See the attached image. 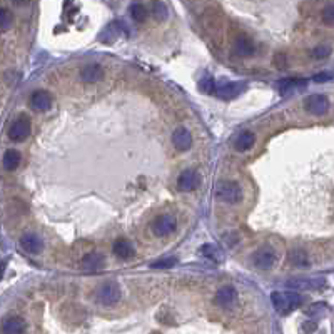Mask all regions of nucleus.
Masks as SVG:
<instances>
[{
	"label": "nucleus",
	"mask_w": 334,
	"mask_h": 334,
	"mask_svg": "<svg viewBox=\"0 0 334 334\" xmlns=\"http://www.w3.org/2000/svg\"><path fill=\"white\" fill-rule=\"evenodd\" d=\"M272 304L276 307V311L279 314H289L291 311H294L298 306L302 304V298L299 294H294V292H272L271 294Z\"/></svg>",
	"instance_id": "nucleus-1"
},
{
	"label": "nucleus",
	"mask_w": 334,
	"mask_h": 334,
	"mask_svg": "<svg viewBox=\"0 0 334 334\" xmlns=\"http://www.w3.org/2000/svg\"><path fill=\"white\" fill-rule=\"evenodd\" d=\"M216 197L227 204H236L242 199V189L232 181H221L216 186Z\"/></svg>",
	"instance_id": "nucleus-2"
},
{
	"label": "nucleus",
	"mask_w": 334,
	"mask_h": 334,
	"mask_svg": "<svg viewBox=\"0 0 334 334\" xmlns=\"http://www.w3.org/2000/svg\"><path fill=\"white\" fill-rule=\"evenodd\" d=\"M121 296H122L121 287H119V284L115 281H107V283H104L102 286H99V289H97V299L104 306H114V304H117L121 301Z\"/></svg>",
	"instance_id": "nucleus-3"
},
{
	"label": "nucleus",
	"mask_w": 334,
	"mask_h": 334,
	"mask_svg": "<svg viewBox=\"0 0 334 334\" xmlns=\"http://www.w3.org/2000/svg\"><path fill=\"white\" fill-rule=\"evenodd\" d=\"M304 107H306V111L311 115L321 117V115H324L329 111V99L326 95H322V94H313V95L306 97Z\"/></svg>",
	"instance_id": "nucleus-4"
},
{
	"label": "nucleus",
	"mask_w": 334,
	"mask_h": 334,
	"mask_svg": "<svg viewBox=\"0 0 334 334\" xmlns=\"http://www.w3.org/2000/svg\"><path fill=\"white\" fill-rule=\"evenodd\" d=\"M276 259H277L276 251H274L272 247L266 246V247H261V249H257L256 253H254L253 262H254L256 268L262 269V271H268V269H271L272 266L276 264Z\"/></svg>",
	"instance_id": "nucleus-5"
},
{
	"label": "nucleus",
	"mask_w": 334,
	"mask_h": 334,
	"mask_svg": "<svg viewBox=\"0 0 334 334\" xmlns=\"http://www.w3.org/2000/svg\"><path fill=\"white\" fill-rule=\"evenodd\" d=\"M31 134V121L27 117H18L17 121L12 122V126L9 127V139L14 142H22L29 137Z\"/></svg>",
	"instance_id": "nucleus-6"
},
{
	"label": "nucleus",
	"mask_w": 334,
	"mask_h": 334,
	"mask_svg": "<svg viewBox=\"0 0 334 334\" xmlns=\"http://www.w3.org/2000/svg\"><path fill=\"white\" fill-rule=\"evenodd\" d=\"M175 231V221L172 216H159L154 219L152 223V232L157 236V238H166V236L172 234Z\"/></svg>",
	"instance_id": "nucleus-7"
},
{
	"label": "nucleus",
	"mask_w": 334,
	"mask_h": 334,
	"mask_svg": "<svg viewBox=\"0 0 334 334\" xmlns=\"http://www.w3.org/2000/svg\"><path fill=\"white\" fill-rule=\"evenodd\" d=\"M27 322L20 316H9L0 324V334H25Z\"/></svg>",
	"instance_id": "nucleus-8"
},
{
	"label": "nucleus",
	"mask_w": 334,
	"mask_h": 334,
	"mask_svg": "<svg viewBox=\"0 0 334 334\" xmlns=\"http://www.w3.org/2000/svg\"><path fill=\"white\" fill-rule=\"evenodd\" d=\"M246 85L242 82H234V84H224V85H216V91H214V95L219 97V99L229 100V99H236L239 94L244 92Z\"/></svg>",
	"instance_id": "nucleus-9"
},
{
	"label": "nucleus",
	"mask_w": 334,
	"mask_h": 334,
	"mask_svg": "<svg viewBox=\"0 0 334 334\" xmlns=\"http://www.w3.org/2000/svg\"><path fill=\"white\" fill-rule=\"evenodd\" d=\"M172 144L179 151H189L192 145V134L186 127H177L172 134Z\"/></svg>",
	"instance_id": "nucleus-10"
},
{
	"label": "nucleus",
	"mask_w": 334,
	"mask_h": 334,
	"mask_svg": "<svg viewBox=\"0 0 334 334\" xmlns=\"http://www.w3.org/2000/svg\"><path fill=\"white\" fill-rule=\"evenodd\" d=\"M199 186H201V175L196 171L187 169V171H184L181 174V177H179V187H181V191H184V192L196 191Z\"/></svg>",
	"instance_id": "nucleus-11"
},
{
	"label": "nucleus",
	"mask_w": 334,
	"mask_h": 334,
	"mask_svg": "<svg viewBox=\"0 0 334 334\" xmlns=\"http://www.w3.org/2000/svg\"><path fill=\"white\" fill-rule=\"evenodd\" d=\"M31 107L37 112H46L52 107V97L46 91H35L31 95Z\"/></svg>",
	"instance_id": "nucleus-12"
},
{
	"label": "nucleus",
	"mask_w": 334,
	"mask_h": 334,
	"mask_svg": "<svg viewBox=\"0 0 334 334\" xmlns=\"http://www.w3.org/2000/svg\"><path fill=\"white\" fill-rule=\"evenodd\" d=\"M256 52V46L251 39L247 37H238L234 42V54L239 57H251Z\"/></svg>",
	"instance_id": "nucleus-13"
},
{
	"label": "nucleus",
	"mask_w": 334,
	"mask_h": 334,
	"mask_svg": "<svg viewBox=\"0 0 334 334\" xmlns=\"http://www.w3.org/2000/svg\"><path fill=\"white\" fill-rule=\"evenodd\" d=\"M104 77V69L99 65V64H91V65L84 67L80 70V79L87 84H94V82L102 80Z\"/></svg>",
	"instance_id": "nucleus-14"
},
{
	"label": "nucleus",
	"mask_w": 334,
	"mask_h": 334,
	"mask_svg": "<svg viewBox=\"0 0 334 334\" xmlns=\"http://www.w3.org/2000/svg\"><path fill=\"white\" fill-rule=\"evenodd\" d=\"M234 301H236V291H234V287H231V286H223L216 292V298H214V302L221 307L232 306Z\"/></svg>",
	"instance_id": "nucleus-15"
},
{
	"label": "nucleus",
	"mask_w": 334,
	"mask_h": 334,
	"mask_svg": "<svg viewBox=\"0 0 334 334\" xmlns=\"http://www.w3.org/2000/svg\"><path fill=\"white\" fill-rule=\"evenodd\" d=\"M20 246L24 251L31 254H39L42 251V241H40L39 236L35 234H24L20 238Z\"/></svg>",
	"instance_id": "nucleus-16"
},
{
	"label": "nucleus",
	"mask_w": 334,
	"mask_h": 334,
	"mask_svg": "<svg viewBox=\"0 0 334 334\" xmlns=\"http://www.w3.org/2000/svg\"><path fill=\"white\" fill-rule=\"evenodd\" d=\"M104 264H106V259H104L102 254L99 253H89L85 254L84 259H82V268L85 271H97V269H102Z\"/></svg>",
	"instance_id": "nucleus-17"
},
{
	"label": "nucleus",
	"mask_w": 334,
	"mask_h": 334,
	"mask_svg": "<svg viewBox=\"0 0 334 334\" xmlns=\"http://www.w3.org/2000/svg\"><path fill=\"white\" fill-rule=\"evenodd\" d=\"M114 254L117 256L119 259H124V261H127V259L134 257V247L132 244L129 241H124V239H119L117 242L114 244Z\"/></svg>",
	"instance_id": "nucleus-18"
},
{
	"label": "nucleus",
	"mask_w": 334,
	"mask_h": 334,
	"mask_svg": "<svg viewBox=\"0 0 334 334\" xmlns=\"http://www.w3.org/2000/svg\"><path fill=\"white\" fill-rule=\"evenodd\" d=\"M254 142H256V136H254L253 132H242V134H239L238 139L234 141V147H236V151L244 152V151H249L254 145Z\"/></svg>",
	"instance_id": "nucleus-19"
},
{
	"label": "nucleus",
	"mask_w": 334,
	"mask_h": 334,
	"mask_svg": "<svg viewBox=\"0 0 334 334\" xmlns=\"http://www.w3.org/2000/svg\"><path fill=\"white\" fill-rule=\"evenodd\" d=\"M199 253H201V256L211 259L214 262H223V251L219 249L217 246H212V244H206V246H201L199 247Z\"/></svg>",
	"instance_id": "nucleus-20"
},
{
	"label": "nucleus",
	"mask_w": 334,
	"mask_h": 334,
	"mask_svg": "<svg viewBox=\"0 0 334 334\" xmlns=\"http://www.w3.org/2000/svg\"><path fill=\"white\" fill-rule=\"evenodd\" d=\"M3 167L7 171H16L20 164V152L16 151V149H9L5 154H3Z\"/></svg>",
	"instance_id": "nucleus-21"
},
{
	"label": "nucleus",
	"mask_w": 334,
	"mask_h": 334,
	"mask_svg": "<svg viewBox=\"0 0 334 334\" xmlns=\"http://www.w3.org/2000/svg\"><path fill=\"white\" fill-rule=\"evenodd\" d=\"M306 85V80L304 79H284L279 84V91L281 94H289L299 87H304Z\"/></svg>",
	"instance_id": "nucleus-22"
},
{
	"label": "nucleus",
	"mask_w": 334,
	"mask_h": 334,
	"mask_svg": "<svg viewBox=\"0 0 334 334\" xmlns=\"http://www.w3.org/2000/svg\"><path fill=\"white\" fill-rule=\"evenodd\" d=\"M130 16H132L134 20L137 22V24H142V22L147 20V10H145L144 5H141V3H134L132 7H130Z\"/></svg>",
	"instance_id": "nucleus-23"
},
{
	"label": "nucleus",
	"mask_w": 334,
	"mask_h": 334,
	"mask_svg": "<svg viewBox=\"0 0 334 334\" xmlns=\"http://www.w3.org/2000/svg\"><path fill=\"white\" fill-rule=\"evenodd\" d=\"M152 17L157 22H164L167 18V7L164 2H154L152 3Z\"/></svg>",
	"instance_id": "nucleus-24"
},
{
	"label": "nucleus",
	"mask_w": 334,
	"mask_h": 334,
	"mask_svg": "<svg viewBox=\"0 0 334 334\" xmlns=\"http://www.w3.org/2000/svg\"><path fill=\"white\" fill-rule=\"evenodd\" d=\"M12 22H14V14L9 9H5V7H0V31L10 29Z\"/></svg>",
	"instance_id": "nucleus-25"
},
{
	"label": "nucleus",
	"mask_w": 334,
	"mask_h": 334,
	"mask_svg": "<svg viewBox=\"0 0 334 334\" xmlns=\"http://www.w3.org/2000/svg\"><path fill=\"white\" fill-rule=\"evenodd\" d=\"M289 261L296 266H307L309 259H307V254L304 253V251H292V253L289 254Z\"/></svg>",
	"instance_id": "nucleus-26"
},
{
	"label": "nucleus",
	"mask_w": 334,
	"mask_h": 334,
	"mask_svg": "<svg viewBox=\"0 0 334 334\" xmlns=\"http://www.w3.org/2000/svg\"><path fill=\"white\" fill-rule=\"evenodd\" d=\"M177 264V259L175 257H166V259H159V261L152 262L151 268L154 269H169V268H174Z\"/></svg>",
	"instance_id": "nucleus-27"
},
{
	"label": "nucleus",
	"mask_w": 334,
	"mask_h": 334,
	"mask_svg": "<svg viewBox=\"0 0 334 334\" xmlns=\"http://www.w3.org/2000/svg\"><path fill=\"white\" fill-rule=\"evenodd\" d=\"M199 91L206 94H214V91H216V82L211 77H202L201 82H199Z\"/></svg>",
	"instance_id": "nucleus-28"
},
{
	"label": "nucleus",
	"mask_w": 334,
	"mask_h": 334,
	"mask_svg": "<svg viewBox=\"0 0 334 334\" xmlns=\"http://www.w3.org/2000/svg\"><path fill=\"white\" fill-rule=\"evenodd\" d=\"M322 22L328 25H334V3L322 10Z\"/></svg>",
	"instance_id": "nucleus-29"
},
{
	"label": "nucleus",
	"mask_w": 334,
	"mask_h": 334,
	"mask_svg": "<svg viewBox=\"0 0 334 334\" xmlns=\"http://www.w3.org/2000/svg\"><path fill=\"white\" fill-rule=\"evenodd\" d=\"M329 54H331V48H329L328 46H318L313 50V55L316 59H324V57H328Z\"/></svg>",
	"instance_id": "nucleus-30"
},
{
	"label": "nucleus",
	"mask_w": 334,
	"mask_h": 334,
	"mask_svg": "<svg viewBox=\"0 0 334 334\" xmlns=\"http://www.w3.org/2000/svg\"><path fill=\"white\" fill-rule=\"evenodd\" d=\"M331 74H318V76H314L313 77V80L314 82H328V80H331Z\"/></svg>",
	"instance_id": "nucleus-31"
},
{
	"label": "nucleus",
	"mask_w": 334,
	"mask_h": 334,
	"mask_svg": "<svg viewBox=\"0 0 334 334\" xmlns=\"http://www.w3.org/2000/svg\"><path fill=\"white\" fill-rule=\"evenodd\" d=\"M5 268H7V261H3V259H0V281H2L3 274H5Z\"/></svg>",
	"instance_id": "nucleus-32"
}]
</instances>
